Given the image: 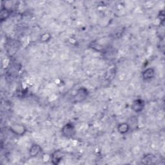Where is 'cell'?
Returning a JSON list of instances; mask_svg holds the SVG:
<instances>
[{
  "instance_id": "cell-1",
  "label": "cell",
  "mask_w": 165,
  "mask_h": 165,
  "mask_svg": "<svg viewBox=\"0 0 165 165\" xmlns=\"http://www.w3.org/2000/svg\"><path fill=\"white\" fill-rule=\"evenodd\" d=\"M61 132L64 136L68 137V138L72 137L76 134V130L74 126L72 123H67L63 127Z\"/></svg>"
},
{
  "instance_id": "cell-3",
  "label": "cell",
  "mask_w": 165,
  "mask_h": 165,
  "mask_svg": "<svg viewBox=\"0 0 165 165\" xmlns=\"http://www.w3.org/2000/svg\"><path fill=\"white\" fill-rule=\"evenodd\" d=\"M88 90L85 88H81L78 90V92L76 95V99L77 101H81L84 100L88 95Z\"/></svg>"
},
{
  "instance_id": "cell-4",
  "label": "cell",
  "mask_w": 165,
  "mask_h": 165,
  "mask_svg": "<svg viewBox=\"0 0 165 165\" xmlns=\"http://www.w3.org/2000/svg\"><path fill=\"white\" fill-rule=\"evenodd\" d=\"M11 130L13 133L17 135H22L25 132L26 128L24 126L21 125H14L11 127Z\"/></svg>"
},
{
  "instance_id": "cell-8",
  "label": "cell",
  "mask_w": 165,
  "mask_h": 165,
  "mask_svg": "<svg viewBox=\"0 0 165 165\" xmlns=\"http://www.w3.org/2000/svg\"><path fill=\"white\" fill-rule=\"evenodd\" d=\"M41 147L38 144H34L32 146L30 150V154L32 157H35L40 153L41 152Z\"/></svg>"
},
{
  "instance_id": "cell-5",
  "label": "cell",
  "mask_w": 165,
  "mask_h": 165,
  "mask_svg": "<svg viewBox=\"0 0 165 165\" xmlns=\"http://www.w3.org/2000/svg\"><path fill=\"white\" fill-rule=\"evenodd\" d=\"M63 155L62 152L60 150L55 152L52 155V162L54 164H58L59 163V162L61 161L63 159Z\"/></svg>"
},
{
  "instance_id": "cell-2",
  "label": "cell",
  "mask_w": 165,
  "mask_h": 165,
  "mask_svg": "<svg viewBox=\"0 0 165 165\" xmlns=\"http://www.w3.org/2000/svg\"><path fill=\"white\" fill-rule=\"evenodd\" d=\"M144 107V103L141 99H136L132 103V108L135 112H141Z\"/></svg>"
},
{
  "instance_id": "cell-7",
  "label": "cell",
  "mask_w": 165,
  "mask_h": 165,
  "mask_svg": "<svg viewBox=\"0 0 165 165\" xmlns=\"http://www.w3.org/2000/svg\"><path fill=\"white\" fill-rule=\"evenodd\" d=\"M129 128L130 126L127 123H122L117 126V130L120 134H124L128 132V131L129 130Z\"/></svg>"
},
{
  "instance_id": "cell-9",
  "label": "cell",
  "mask_w": 165,
  "mask_h": 165,
  "mask_svg": "<svg viewBox=\"0 0 165 165\" xmlns=\"http://www.w3.org/2000/svg\"><path fill=\"white\" fill-rule=\"evenodd\" d=\"M8 16H9V12L7 10V9H4V10H2V12H1V20L2 21L6 20L7 17H8Z\"/></svg>"
},
{
  "instance_id": "cell-6",
  "label": "cell",
  "mask_w": 165,
  "mask_h": 165,
  "mask_svg": "<svg viewBox=\"0 0 165 165\" xmlns=\"http://www.w3.org/2000/svg\"><path fill=\"white\" fill-rule=\"evenodd\" d=\"M155 75V70L152 68L146 69L143 72L142 76L144 80H150L153 78Z\"/></svg>"
}]
</instances>
